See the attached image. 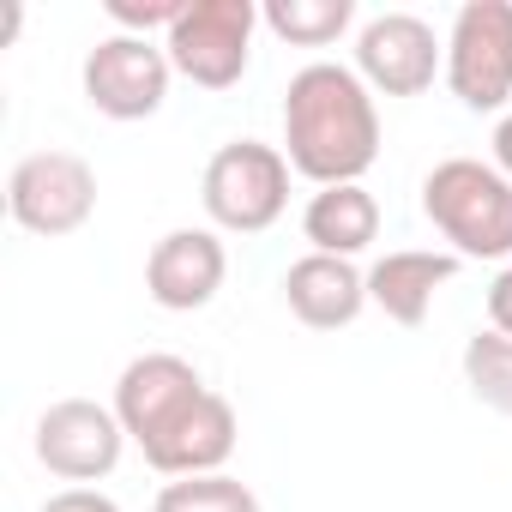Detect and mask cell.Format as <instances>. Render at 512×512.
<instances>
[{
	"instance_id": "obj_1",
	"label": "cell",
	"mask_w": 512,
	"mask_h": 512,
	"mask_svg": "<svg viewBox=\"0 0 512 512\" xmlns=\"http://www.w3.org/2000/svg\"><path fill=\"white\" fill-rule=\"evenodd\" d=\"M284 157L314 187H350L380 157V109L356 67L308 61L284 91Z\"/></svg>"
},
{
	"instance_id": "obj_2",
	"label": "cell",
	"mask_w": 512,
	"mask_h": 512,
	"mask_svg": "<svg viewBox=\"0 0 512 512\" xmlns=\"http://www.w3.org/2000/svg\"><path fill=\"white\" fill-rule=\"evenodd\" d=\"M422 217L458 260H512V181L482 157H446L422 175Z\"/></svg>"
},
{
	"instance_id": "obj_3",
	"label": "cell",
	"mask_w": 512,
	"mask_h": 512,
	"mask_svg": "<svg viewBox=\"0 0 512 512\" xmlns=\"http://www.w3.org/2000/svg\"><path fill=\"white\" fill-rule=\"evenodd\" d=\"M205 217L229 235H260L284 217L290 205V157L284 145L266 139H229L211 151L205 181H199Z\"/></svg>"
},
{
	"instance_id": "obj_4",
	"label": "cell",
	"mask_w": 512,
	"mask_h": 512,
	"mask_svg": "<svg viewBox=\"0 0 512 512\" xmlns=\"http://www.w3.org/2000/svg\"><path fill=\"white\" fill-rule=\"evenodd\" d=\"M446 85L476 115H500L512 103V0H464L452 13Z\"/></svg>"
},
{
	"instance_id": "obj_5",
	"label": "cell",
	"mask_w": 512,
	"mask_h": 512,
	"mask_svg": "<svg viewBox=\"0 0 512 512\" xmlns=\"http://www.w3.org/2000/svg\"><path fill=\"white\" fill-rule=\"evenodd\" d=\"M253 31H260V7L253 0H193L181 25L163 37V49H169V67L181 79H193L199 91H229L247 73Z\"/></svg>"
},
{
	"instance_id": "obj_6",
	"label": "cell",
	"mask_w": 512,
	"mask_h": 512,
	"mask_svg": "<svg viewBox=\"0 0 512 512\" xmlns=\"http://www.w3.org/2000/svg\"><path fill=\"white\" fill-rule=\"evenodd\" d=\"M7 211L31 235H73L97 211V169L79 151H31L7 175Z\"/></svg>"
},
{
	"instance_id": "obj_7",
	"label": "cell",
	"mask_w": 512,
	"mask_h": 512,
	"mask_svg": "<svg viewBox=\"0 0 512 512\" xmlns=\"http://www.w3.org/2000/svg\"><path fill=\"white\" fill-rule=\"evenodd\" d=\"M169 79H175L169 49L157 37H127V31L103 37L85 55V67H79L85 103L97 115H109V121H145V115H157L163 97H169Z\"/></svg>"
},
{
	"instance_id": "obj_8",
	"label": "cell",
	"mask_w": 512,
	"mask_h": 512,
	"mask_svg": "<svg viewBox=\"0 0 512 512\" xmlns=\"http://www.w3.org/2000/svg\"><path fill=\"white\" fill-rule=\"evenodd\" d=\"M356 73L380 97H422L434 79H446V43L416 13H374L356 31Z\"/></svg>"
},
{
	"instance_id": "obj_9",
	"label": "cell",
	"mask_w": 512,
	"mask_h": 512,
	"mask_svg": "<svg viewBox=\"0 0 512 512\" xmlns=\"http://www.w3.org/2000/svg\"><path fill=\"white\" fill-rule=\"evenodd\" d=\"M121 446H127V428L115 416V404H97V398H61L37 416V458L49 476L61 482H103L115 464H121Z\"/></svg>"
},
{
	"instance_id": "obj_10",
	"label": "cell",
	"mask_w": 512,
	"mask_h": 512,
	"mask_svg": "<svg viewBox=\"0 0 512 512\" xmlns=\"http://www.w3.org/2000/svg\"><path fill=\"white\" fill-rule=\"evenodd\" d=\"M205 392H211V386L199 380V368H193L187 356L145 350V356H133V362L121 368V380H115V416H121L127 440L145 452V446H157Z\"/></svg>"
},
{
	"instance_id": "obj_11",
	"label": "cell",
	"mask_w": 512,
	"mask_h": 512,
	"mask_svg": "<svg viewBox=\"0 0 512 512\" xmlns=\"http://www.w3.org/2000/svg\"><path fill=\"white\" fill-rule=\"evenodd\" d=\"M223 278H229V253H223L217 229H169L151 247V260H145V290L169 314L211 308L217 290H223Z\"/></svg>"
},
{
	"instance_id": "obj_12",
	"label": "cell",
	"mask_w": 512,
	"mask_h": 512,
	"mask_svg": "<svg viewBox=\"0 0 512 512\" xmlns=\"http://www.w3.org/2000/svg\"><path fill=\"white\" fill-rule=\"evenodd\" d=\"M284 302L308 332H344L368 308V272H356V260H332V253H302L284 272Z\"/></svg>"
},
{
	"instance_id": "obj_13",
	"label": "cell",
	"mask_w": 512,
	"mask_h": 512,
	"mask_svg": "<svg viewBox=\"0 0 512 512\" xmlns=\"http://www.w3.org/2000/svg\"><path fill=\"white\" fill-rule=\"evenodd\" d=\"M235 440H241V422H235V404L223 398V392H205L157 446H145V464L157 470V476H217L223 464H229V452H235Z\"/></svg>"
},
{
	"instance_id": "obj_14",
	"label": "cell",
	"mask_w": 512,
	"mask_h": 512,
	"mask_svg": "<svg viewBox=\"0 0 512 512\" xmlns=\"http://www.w3.org/2000/svg\"><path fill=\"white\" fill-rule=\"evenodd\" d=\"M458 253H434V247H392L386 260L368 266V302L392 320V326H422L434 296L458 278Z\"/></svg>"
},
{
	"instance_id": "obj_15",
	"label": "cell",
	"mask_w": 512,
	"mask_h": 512,
	"mask_svg": "<svg viewBox=\"0 0 512 512\" xmlns=\"http://www.w3.org/2000/svg\"><path fill=\"white\" fill-rule=\"evenodd\" d=\"M302 235L314 241V253H332V260H356V253L380 235V199L350 181V187H320L302 211Z\"/></svg>"
},
{
	"instance_id": "obj_16",
	"label": "cell",
	"mask_w": 512,
	"mask_h": 512,
	"mask_svg": "<svg viewBox=\"0 0 512 512\" xmlns=\"http://www.w3.org/2000/svg\"><path fill=\"white\" fill-rule=\"evenodd\" d=\"M260 25L296 49H326L356 25V0H266Z\"/></svg>"
},
{
	"instance_id": "obj_17",
	"label": "cell",
	"mask_w": 512,
	"mask_h": 512,
	"mask_svg": "<svg viewBox=\"0 0 512 512\" xmlns=\"http://www.w3.org/2000/svg\"><path fill=\"white\" fill-rule=\"evenodd\" d=\"M464 386H470L476 404L512 416V338L476 332V338L464 344Z\"/></svg>"
},
{
	"instance_id": "obj_18",
	"label": "cell",
	"mask_w": 512,
	"mask_h": 512,
	"mask_svg": "<svg viewBox=\"0 0 512 512\" xmlns=\"http://www.w3.org/2000/svg\"><path fill=\"white\" fill-rule=\"evenodd\" d=\"M151 512H260V494L223 470L217 476H175V482H163Z\"/></svg>"
},
{
	"instance_id": "obj_19",
	"label": "cell",
	"mask_w": 512,
	"mask_h": 512,
	"mask_svg": "<svg viewBox=\"0 0 512 512\" xmlns=\"http://www.w3.org/2000/svg\"><path fill=\"white\" fill-rule=\"evenodd\" d=\"M187 7H193V0H103V13H109L127 37H151V31L169 37Z\"/></svg>"
},
{
	"instance_id": "obj_20",
	"label": "cell",
	"mask_w": 512,
	"mask_h": 512,
	"mask_svg": "<svg viewBox=\"0 0 512 512\" xmlns=\"http://www.w3.org/2000/svg\"><path fill=\"white\" fill-rule=\"evenodd\" d=\"M43 512H121V506L103 488H61V494L43 500Z\"/></svg>"
},
{
	"instance_id": "obj_21",
	"label": "cell",
	"mask_w": 512,
	"mask_h": 512,
	"mask_svg": "<svg viewBox=\"0 0 512 512\" xmlns=\"http://www.w3.org/2000/svg\"><path fill=\"white\" fill-rule=\"evenodd\" d=\"M488 332L512 338V266H500L488 284Z\"/></svg>"
},
{
	"instance_id": "obj_22",
	"label": "cell",
	"mask_w": 512,
	"mask_h": 512,
	"mask_svg": "<svg viewBox=\"0 0 512 512\" xmlns=\"http://www.w3.org/2000/svg\"><path fill=\"white\" fill-rule=\"evenodd\" d=\"M494 169L512 181V115H500V127H494Z\"/></svg>"
}]
</instances>
